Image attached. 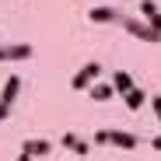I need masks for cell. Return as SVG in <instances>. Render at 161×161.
Wrapping results in <instances>:
<instances>
[{"label":"cell","instance_id":"cell-4","mask_svg":"<svg viewBox=\"0 0 161 161\" xmlns=\"http://www.w3.org/2000/svg\"><path fill=\"white\" fill-rule=\"evenodd\" d=\"M35 53V46L32 42H7V46H0V63H14V60H28Z\"/></svg>","mask_w":161,"mask_h":161},{"label":"cell","instance_id":"cell-9","mask_svg":"<svg viewBox=\"0 0 161 161\" xmlns=\"http://www.w3.org/2000/svg\"><path fill=\"white\" fill-rule=\"evenodd\" d=\"M112 88H116L119 95H130V91H133V77H130L126 70H116V74H112Z\"/></svg>","mask_w":161,"mask_h":161},{"label":"cell","instance_id":"cell-17","mask_svg":"<svg viewBox=\"0 0 161 161\" xmlns=\"http://www.w3.org/2000/svg\"><path fill=\"white\" fill-rule=\"evenodd\" d=\"M14 161H32V154H25V151H21V154H18Z\"/></svg>","mask_w":161,"mask_h":161},{"label":"cell","instance_id":"cell-14","mask_svg":"<svg viewBox=\"0 0 161 161\" xmlns=\"http://www.w3.org/2000/svg\"><path fill=\"white\" fill-rule=\"evenodd\" d=\"M147 25H151V28H154V32H161V11H158L154 18H147Z\"/></svg>","mask_w":161,"mask_h":161},{"label":"cell","instance_id":"cell-11","mask_svg":"<svg viewBox=\"0 0 161 161\" xmlns=\"http://www.w3.org/2000/svg\"><path fill=\"white\" fill-rule=\"evenodd\" d=\"M123 102H126V109H130V112H140L147 98H144V91H140V88H133L130 95H123Z\"/></svg>","mask_w":161,"mask_h":161},{"label":"cell","instance_id":"cell-15","mask_svg":"<svg viewBox=\"0 0 161 161\" xmlns=\"http://www.w3.org/2000/svg\"><path fill=\"white\" fill-rule=\"evenodd\" d=\"M151 109H154V116L161 119V95H154V98H151Z\"/></svg>","mask_w":161,"mask_h":161},{"label":"cell","instance_id":"cell-6","mask_svg":"<svg viewBox=\"0 0 161 161\" xmlns=\"http://www.w3.org/2000/svg\"><path fill=\"white\" fill-rule=\"evenodd\" d=\"M60 144H63V151H74L77 158H88V151H91V144L84 137H77V133H70V130L60 137Z\"/></svg>","mask_w":161,"mask_h":161},{"label":"cell","instance_id":"cell-2","mask_svg":"<svg viewBox=\"0 0 161 161\" xmlns=\"http://www.w3.org/2000/svg\"><path fill=\"white\" fill-rule=\"evenodd\" d=\"M18 91H21V77L11 74V77L4 80V88H0V119H7V116H11V105H14Z\"/></svg>","mask_w":161,"mask_h":161},{"label":"cell","instance_id":"cell-1","mask_svg":"<svg viewBox=\"0 0 161 161\" xmlns=\"http://www.w3.org/2000/svg\"><path fill=\"white\" fill-rule=\"evenodd\" d=\"M123 32H130L133 39H140V42H161V32H154L147 21L140 18H123Z\"/></svg>","mask_w":161,"mask_h":161},{"label":"cell","instance_id":"cell-7","mask_svg":"<svg viewBox=\"0 0 161 161\" xmlns=\"http://www.w3.org/2000/svg\"><path fill=\"white\" fill-rule=\"evenodd\" d=\"M109 144L130 151V147H137V137H133V133H126V130H109Z\"/></svg>","mask_w":161,"mask_h":161},{"label":"cell","instance_id":"cell-8","mask_svg":"<svg viewBox=\"0 0 161 161\" xmlns=\"http://www.w3.org/2000/svg\"><path fill=\"white\" fill-rule=\"evenodd\" d=\"M21 151H25V154H32V158H46V154L53 151V144H49V140H25Z\"/></svg>","mask_w":161,"mask_h":161},{"label":"cell","instance_id":"cell-13","mask_svg":"<svg viewBox=\"0 0 161 161\" xmlns=\"http://www.w3.org/2000/svg\"><path fill=\"white\" fill-rule=\"evenodd\" d=\"M102 144H109V130H95V147H102Z\"/></svg>","mask_w":161,"mask_h":161},{"label":"cell","instance_id":"cell-16","mask_svg":"<svg viewBox=\"0 0 161 161\" xmlns=\"http://www.w3.org/2000/svg\"><path fill=\"white\" fill-rule=\"evenodd\" d=\"M151 147H154V151H161V133H158V137L151 140Z\"/></svg>","mask_w":161,"mask_h":161},{"label":"cell","instance_id":"cell-10","mask_svg":"<svg viewBox=\"0 0 161 161\" xmlns=\"http://www.w3.org/2000/svg\"><path fill=\"white\" fill-rule=\"evenodd\" d=\"M88 95H91V102H109V98L116 95V88H112V84H91Z\"/></svg>","mask_w":161,"mask_h":161},{"label":"cell","instance_id":"cell-3","mask_svg":"<svg viewBox=\"0 0 161 161\" xmlns=\"http://www.w3.org/2000/svg\"><path fill=\"white\" fill-rule=\"evenodd\" d=\"M98 74H102V67H98V60H91V63H84L77 74H74V80H70V88L74 91H88L91 84H98Z\"/></svg>","mask_w":161,"mask_h":161},{"label":"cell","instance_id":"cell-5","mask_svg":"<svg viewBox=\"0 0 161 161\" xmlns=\"http://www.w3.org/2000/svg\"><path fill=\"white\" fill-rule=\"evenodd\" d=\"M88 18H91V25H123V11H116V7H91L88 11Z\"/></svg>","mask_w":161,"mask_h":161},{"label":"cell","instance_id":"cell-12","mask_svg":"<svg viewBox=\"0 0 161 161\" xmlns=\"http://www.w3.org/2000/svg\"><path fill=\"white\" fill-rule=\"evenodd\" d=\"M140 14L144 18H154L158 14V4H154V0H140Z\"/></svg>","mask_w":161,"mask_h":161}]
</instances>
